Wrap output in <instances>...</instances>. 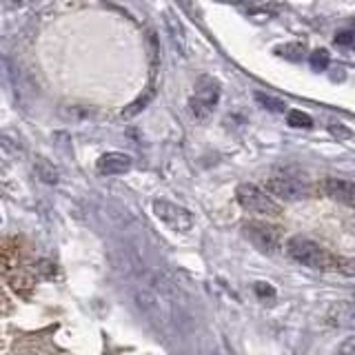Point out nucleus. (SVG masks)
<instances>
[{"label":"nucleus","mask_w":355,"mask_h":355,"mask_svg":"<svg viewBox=\"0 0 355 355\" xmlns=\"http://www.w3.org/2000/svg\"><path fill=\"white\" fill-rule=\"evenodd\" d=\"M286 255L295 260L302 266H311V269H329L331 255L320 247L315 240L306 236H293L286 242Z\"/></svg>","instance_id":"obj_1"},{"label":"nucleus","mask_w":355,"mask_h":355,"mask_svg":"<svg viewBox=\"0 0 355 355\" xmlns=\"http://www.w3.org/2000/svg\"><path fill=\"white\" fill-rule=\"evenodd\" d=\"M236 198L238 202L244 211H249V214H258V216H280L282 214V207L275 202V200L262 191L260 187L255 184H240L236 189Z\"/></svg>","instance_id":"obj_2"},{"label":"nucleus","mask_w":355,"mask_h":355,"mask_svg":"<svg viewBox=\"0 0 355 355\" xmlns=\"http://www.w3.org/2000/svg\"><path fill=\"white\" fill-rule=\"evenodd\" d=\"M220 100V85L218 80H214L211 76H202L200 80L196 83V92L189 100V107H191L193 116L198 120H207Z\"/></svg>","instance_id":"obj_3"},{"label":"nucleus","mask_w":355,"mask_h":355,"mask_svg":"<svg viewBox=\"0 0 355 355\" xmlns=\"http://www.w3.org/2000/svg\"><path fill=\"white\" fill-rule=\"evenodd\" d=\"M242 233L264 255H273L280 247V229L262 225V222H247V225H242Z\"/></svg>","instance_id":"obj_4"},{"label":"nucleus","mask_w":355,"mask_h":355,"mask_svg":"<svg viewBox=\"0 0 355 355\" xmlns=\"http://www.w3.org/2000/svg\"><path fill=\"white\" fill-rule=\"evenodd\" d=\"M153 214L158 216V220H162L171 231H178V233H184V231H189L193 227L191 211L178 207V205L169 202V200H155Z\"/></svg>","instance_id":"obj_5"},{"label":"nucleus","mask_w":355,"mask_h":355,"mask_svg":"<svg viewBox=\"0 0 355 355\" xmlns=\"http://www.w3.org/2000/svg\"><path fill=\"white\" fill-rule=\"evenodd\" d=\"M266 191L271 196L286 200V202H300V200L309 198V187L297 180V178H288V175H275L266 180Z\"/></svg>","instance_id":"obj_6"},{"label":"nucleus","mask_w":355,"mask_h":355,"mask_svg":"<svg viewBox=\"0 0 355 355\" xmlns=\"http://www.w3.org/2000/svg\"><path fill=\"white\" fill-rule=\"evenodd\" d=\"M131 169V158L127 153L111 151L98 158V171L103 175H120Z\"/></svg>","instance_id":"obj_7"},{"label":"nucleus","mask_w":355,"mask_h":355,"mask_svg":"<svg viewBox=\"0 0 355 355\" xmlns=\"http://www.w3.org/2000/svg\"><path fill=\"white\" fill-rule=\"evenodd\" d=\"M324 191H327L329 198L336 200V202H342V205L355 209V182L329 178V180L324 182Z\"/></svg>","instance_id":"obj_8"},{"label":"nucleus","mask_w":355,"mask_h":355,"mask_svg":"<svg viewBox=\"0 0 355 355\" xmlns=\"http://www.w3.org/2000/svg\"><path fill=\"white\" fill-rule=\"evenodd\" d=\"M329 324L333 327H349V329H355V302L353 304H342V302H336L331 309H329Z\"/></svg>","instance_id":"obj_9"},{"label":"nucleus","mask_w":355,"mask_h":355,"mask_svg":"<svg viewBox=\"0 0 355 355\" xmlns=\"http://www.w3.org/2000/svg\"><path fill=\"white\" fill-rule=\"evenodd\" d=\"M33 171H36V175L40 178V180H42L44 184H55V182L60 180L58 166H55L51 160L42 158V155H38V158L33 160Z\"/></svg>","instance_id":"obj_10"},{"label":"nucleus","mask_w":355,"mask_h":355,"mask_svg":"<svg viewBox=\"0 0 355 355\" xmlns=\"http://www.w3.org/2000/svg\"><path fill=\"white\" fill-rule=\"evenodd\" d=\"M277 51V55H282V58H286V60H293V62H300L304 58V47L302 44H297V42H291V44H282V47H277L275 49Z\"/></svg>","instance_id":"obj_11"},{"label":"nucleus","mask_w":355,"mask_h":355,"mask_svg":"<svg viewBox=\"0 0 355 355\" xmlns=\"http://www.w3.org/2000/svg\"><path fill=\"white\" fill-rule=\"evenodd\" d=\"M286 120H288V125L295 127V129H311V127H313V118L306 116L304 111H297V109L288 111Z\"/></svg>","instance_id":"obj_12"},{"label":"nucleus","mask_w":355,"mask_h":355,"mask_svg":"<svg viewBox=\"0 0 355 355\" xmlns=\"http://www.w3.org/2000/svg\"><path fill=\"white\" fill-rule=\"evenodd\" d=\"M255 100H258V103L266 111H273V114H280V111H284L282 100H277V98H271V96H266V94H255Z\"/></svg>","instance_id":"obj_13"},{"label":"nucleus","mask_w":355,"mask_h":355,"mask_svg":"<svg viewBox=\"0 0 355 355\" xmlns=\"http://www.w3.org/2000/svg\"><path fill=\"white\" fill-rule=\"evenodd\" d=\"M309 62H311V67H313L315 71H324V67L329 64V51H324V49L313 51L309 55Z\"/></svg>","instance_id":"obj_14"},{"label":"nucleus","mask_w":355,"mask_h":355,"mask_svg":"<svg viewBox=\"0 0 355 355\" xmlns=\"http://www.w3.org/2000/svg\"><path fill=\"white\" fill-rule=\"evenodd\" d=\"M255 293H258V297L262 300L264 304H269L271 300L275 297L273 286H271V284H266V282H255Z\"/></svg>","instance_id":"obj_15"},{"label":"nucleus","mask_w":355,"mask_h":355,"mask_svg":"<svg viewBox=\"0 0 355 355\" xmlns=\"http://www.w3.org/2000/svg\"><path fill=\"white\" fill-rule=\"evenodd\" d=\"M0 260H3L5 269H11V266H14L16 260H18L16 249H9V247H5V244H0Z\"/></svg>","instance_id":"obj_16"},{"label":"nucleus","mask_w":355,"mask_h":355,"mask_svg":"<svg viewBox=\"0 0 355 355\" xmlns=\"http://www.w3.org/2000/svg\"><path fill=\"white\" fill-rule=\"evenodd\" d=\"M11 286H14L16 288V291H22V293H29L31 291V280H29V277L27 275H14V277H11Z\"/></svg>","instance_id":"obj_17"},{"label":"nucleus","mask_w":355,"mask_h":355,"mask_svg":"<svg viewBox=\"0 0 355 355\" xmlns=\"http://www.w3.org/2000/svg\"><path fill=\"white\" fill-rule=\"evenodd\" d=\"M329 131L333 133V136H336V138H344V140H347V138H351L353 136V133H351V129H347V127H342V125H338V122H331V125H329Z\"/></svg>","instance_id":"obj_18"},{"label":"nucleus","mask_w":355,"mask_h":355,"mask_svg":"<svg viewBox=\"0 0 355 355\" xmlns=\"http://www.w3.org/2000/svg\"><path fill=\"white\" fill-rule=\"evenodd\" d=\"M338 269H340V273H344V275L355 277V258L340 260V262H338Z\"/></svg>","instance_id":"obj_19"},{"label":"nucleus","mask_w":355,"mask_h":355,"mask_svg":"<svg viewBox=\"0 0 355 355\" xmlns=\"http://www.w3.org/2000/svg\"><path fill=\"white\" fill-rule=\"evenodd\" d=\"M336 42L340 47H349V44H355V31H340L336 36Z\"/></svg>","instance_id":"obj_20"},{"label":"nucleus","mask_w":355,"mask_h":355,"mask_svg":"<svg viewBox=\"0 0 355 355\" xmlns=\"http://www.w3.org/2000/svg\"><path fill=\"white\" fill-rule=\"evenodd\" d=\"M149 98H151V94H147V96H144V98L136 100V103L131 105V109H127V111H125V116H133V114H138V111H140V109H142L144 105L149 103Z\"/></svg>","instance_id":"obj_21"},{"label":"nucleus","mask_w":355,"mask_h":355,"mask_svg":"<svg viewBox=\"0 0 355 355\" xmlns=\"http://www.w3.org/2000/svg\"><path fill=\"white\" fill-rule=\"evenodd\" d=\"M7 171H9V162L0 155V173H7Z\"/></svg>","instance_id":"obj_22"},{"label":"nucleus","mask_w":355,"mask_h":355,"mask_svg":"<svg viewBox=\"0 0 355 355\" xmlns=\"http://www.w3.org/2000/svg\"><path fill=\"white\" fill-rule=\"evenodd\" d=\"M353 297H355V293H353Z\"/></svg>","instance_id":"obj_23"},{"label":"nucleus","mask_w":355,"mask_h":355,"mask_svg":"<svg viewBox=\"0 0 355 355\" xmlns=\"http://www.w3.org/2000/svg\"><path fill=\"white\" fill-rule=\"evenodd\" d=\"M0 222H3V220H0Z\"/></svg>","instance_id":"obj_24"}]
</instances>
